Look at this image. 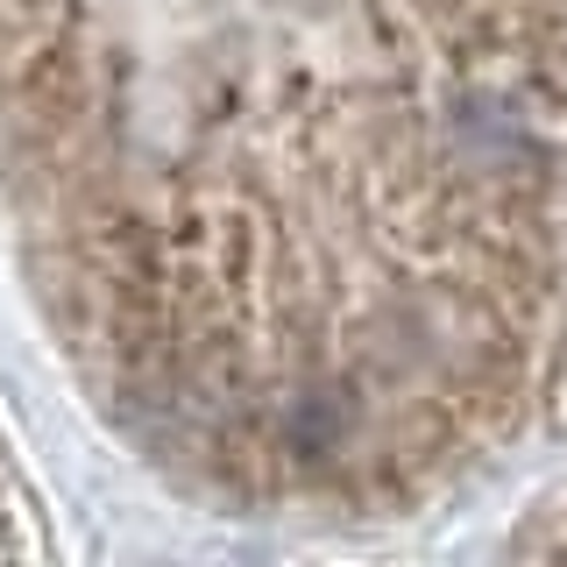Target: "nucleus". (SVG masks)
<instances>
[{
	"label": "nucleus",
	"instance_id": "1",
	"mask_svg": "<svg viewBox=\"0 0 567 567\" xmlns=\"http://www.w3.org/2000/svg\"><path fill=\"white\" fill-rule=\"evenodd\" d=\"M0 185L156 454L412 504L567 362V0H0Z\"/></svg>",
	"mask_w": 567,
	"mask_h": 567
},
{
	"label": "nucleus",
	"instance_id": "2",
	"mask_svg": "<svg viewBox=\"0 0 567 567\" xmlns=\"http://www.w3.org/2000/svg\"><path fill=\"white\" fill-rule=\"evenodd\" d=\"M532 567H567V525L554 532V539H546L539 546V560H532Z\"/></svg>",
	"mask_w": 567,
	"mask_h": 567
}]
</instances>
